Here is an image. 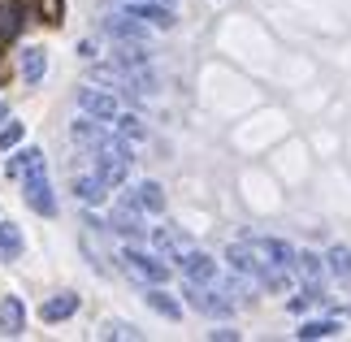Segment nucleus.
<instances>
[{
  "mask_svg": "<svg viewBox=\"0 0 351 342\" xmlns=\"http://www.w3.org/2000/svg\"><path fill=\"white\" fill-rule=\"evenodd\" d=\"M121 265H126L130 278H139V282H147V286H165V282H169V265H165L160 256H152V252L126 247V252H121Z\"/></svg>",
  "mask_w": 351,
  "mask_h": 342,
  "instance_id": "1",
  "label": "nucleus"
},
{
  "mask_svg": "<svg viewBox=\"0 0 351 342\" xmlns=\"http://www.w3.org/2000/svg\"><path fill=\"white\" fill-rule=\"evenodd\" d=\"M109 230H117V234H121V239H130V243L147 239L143 208H139L134 199H117V204H113V217H109Z\"/></svg>",
  "mask_w": 351,
  "mask_h": 342,
  "instance_id": "4",
  "label": "nucleus"
},
{
  "mask_svg": "<svg viewBox=\"0 0 351 342\" xmlns=\"http://www.w3.org/2000/svg\"><path fill=\"white\" fill-rule=\"evenodd\" d=\"M134 204H139V208L143 212H165V191H160V182H139V186H134V195H130Z\"/></svg>",
  "mask_w": 351,
  "mask_h": 342,
  "instance_id": "18",
  "label": "nucleus"
},
{
  "mask_svg": "<svg viewBox=\"0 0 351 342\" xmlns=\"http://www.w3.org/2000/svg\"><path fill=\"white\" fill-rule=\"evenodd\" d=\"M78 108L96 121H113L117 117V95L100 91V87H78Z\"/></svg>",
  "mask_w": 351,
  "mask_h": 342,
  "instance_id": "6",
  "label": "nucleus"
},
{
  "mask_svg": "<svg viewBox=\"0 0 351 342\" xmlns=\"http://www.w3.org/2000/svg\"><path fill=\"white\" fill-rule=\"evenodd\" d=\"M226 260H230V269L243 273V278H256V273H261V265H269V260L256 252V243H230Z\"/></svg>",
  "mask_w": 351,
  "mask_h": 342,
  "instance_id": "9",
  "label": "nucleus"
},
{
  "mask_svg": "<svg viewBox=\"0 0 351 342\" xmlns=\"http://www.w3.org/2000/svg\"><path fill=\"white\" fill-rule=\"evenodd\" d=\"M22 191H26V204H31L39 217H57V195H52V182H48L44 165L22 173Z\"/></svg>",
  "mask_w": 351,
  "mask_h": 342,
  "instance_id": "3",
  "label": "nucleus"
},
{
  "mask_svg": "<svg viewBox=\"0 0 351 342\" xmlns=\"http://www.w3.org/2000/svg\"><path fill=\"white\" fill-rule=\"evenodd\" d=\"M100 338H139V330H134V325L113 321V325H104V330H100Z\"/></svg>",
  "mask_w": 351,
  "mask_h": 342,
  "instance_id": "27",
  "label": "nucleus"
},
{
  "mask_svg": "<svg viewBox=\"0 0 351 342\" xmlns=\"http://www.w3.org/2000/svg\"><path fill=\"white\" fill-rule=\"evenodd\" d=\"M26 330V308H22V299H0V334L5 338H18Z\"/></svg>",
  "mask_w": 351,
  "mask_h": 342,
  "instance_id": "13",
  "label": "nucleus"
},
{
  "mask_svg": "<svg viewBox=\"0 0 351 342\" xmlns=\"http://www.w3.org/2000/svg\"><path fill=\"white\" fill-rule=\"evenodd\" d=\"M295 334H300L304 342H313V338H339V334H343V325L326 317V321H304V325H300Z\"/></svg>",
  "mask_w": 351,
  "mask_h": 342,
  "instance_id": "25",
  "label": "nucleus"
},
{
  "mask_svg": "<svg viewBox=\"0 0 351 342\" xmlns=\"http://www.w3.org/2000/svg\"><path fill=\"white\" fill-rule=\"evenodd\" d=\"M78 312V295H52L39 304V321H48V325H57V321H70Z\"/></svg>",
  "mask_w": 351,
  "mask_h": 342,
  "instance_id": "14",
  "label": "nucleus"
},
{
  "mask_svg": "<svg viewBox=\"0 0 351 342\" xmlns=\"http://www.w3.org/2000/svg\"><path fill=\"white\" fill-rule=\"evenodd\" d=\"M39 9L48 13V22H61V0H39Z\"/></svg>",
  "mask_w": 351,
  "mask_h": 342,
  "instance_id": "28",
  "label": "nucleus"
},
{
  "mask_svg": "<svg viewBox=\"0 0 351 342\" xmlns=\"http://www.w3.org/2000/svg\"><path fill=\"white\" fill-rule=\"evenodd\" d=\"M326 269H330L343 286H351V247H330V252H326Z\"/></svg>",
  "mask_w": 351,
  "mask_h": 342,
  "instance_id": "24",
  "label": "nucleus"
},
{
  "mask_svg": "<svg viewBox=\"0 0 351 342\" xmlns=\"http://www.w3.org/2000/svg\"><path fill=\"white\" fill-rule=\"evenodd\" d=\"M22 121H5V126H0V147H5V152H9V147H18L22 143Z\"/></svg>",
  "mask_w": 351,
  "mask_h": 342,
  "instance_id": "26",
  "label": "nucleus"
},
{
  "mask_svg": "<svg viewBox=\"0 0 351 342\" xmlns=\"http://www.w3.org/2000/svg\"><path fill=\"white\" fill-rule=\"evenodd\" d=\"M178 269H182V278H186V282H195V286L217 282V260L204 256V252H195V247L178 256Z\"/></svg>",
  "mask_w": 351,
  "mask_h": 342,
  "instance_id": "7",
  "label": "nucleus"
},
{
  "mask_svg": "<svg viewBox=\"0 0 351 342\" xmlns=\"http://www.w3.org/2000/svg\"><path fill=\"white\" fill-rule=\"evenodd\" d=\"M109 191H113V186L104 182L100 173H83V178H74V195L83 199L87 208H96V204H104V199H109Z\"/></svg>",
  "mask_w": 351,
  "mask_h": 342,
  "instance_id": "12",
  "label": "nucleus"
},
{
  "mask_svg": "<svg viewBox=\"0 0 351 342\" xmlns=\"http://www.w3.org/2000/svg\"><path fill=\"white\" fill-rule=\"evenodd\" d=\"M26 252V239H22V230L18 225H0V260H18Z\"/></svg>",
  "mask_w": 351,
  "mask_h": 342,
  "instance_id": "23",
  "label": "nucleus"
},
{
  "mask_svg": "<svg viewBox=\"0 0 351 342\" xmlns=\"http://www.w3.org/2000/svg\"><path fill=\"white\" fill-rule=\"evenodd\" d=\"M113 130H117L126 143H143V139H147V126H143L134 113H121V108H117V117H113Z\"/></svg>",
  "mask_w": 351,
  "mask_h": 342,
  "instance_id": "21",
  "label": "nucleus"
},
{
  "mask_svg": "<svg viewBox=\"0 0 351 342\" xmlns=\"http://www.w3.org/2000/svg\"><path fill=\"white\" fill-rule=\"evenodd\" d=\"M5 113H9V108H5V100H0V121H5Z\"/></svg>",
  "mask_w": 351,
  "mask_h": 342,
  "instance_id": "29",
  "label": "nucleus"
},
{
  "mask_svg": "<svg viewBox=\"0 0 351 342\" xmlns=\"http://www.w3.org/2000/svg\"><path fill=\"white\" fill-rule=\"evenodd\" d=\"M104 31H109L113 39H121V44H143L147 39V26L139 18H130V13H113V18L104 22Z\"/></svg>",
  "mask_w": 351,
  "mask_h": 342,
  "instance_id": "10",
  "label": "nucleus"
},
{
  "mask_svg": "<svg viewBox=\"0 0 351 342\" xmlns=\"http://www.w3.org/2000/svg\"><path fill=\"white\" fill-rule=\"evenodd\" d=\"M291 269H300V278H304L308 286H317L321 273H326V260L313 256V252H295V265H291Z\"/></svg>",
  "mask_w": 351,
  "mask_h": 342,
  "instance_id": "22",
  "label": "nucleus"
},
{
  "mask_svg": "<svg viewBox=\"0 0 351 342\" xmlns=\"http://www.w3.org/2000/svg\"><path fill=\"white\" fill-rule=\"evenodd\" d=\"M152 247H156V256H160V260H178L182 252H191V234L160 225V230H152Z\"/></svg>",
  "mask_w": 351,
  "mask_h": 342,
  "instance_id": "8",
  "label": "nucleus"
},
{
  "mask_svg": "<svg viewBox=\"0 0 351 342\" xmlns=\"http://www.w3.org/2000/svg\"><path fill=\"white\" fill-rule=\"evenodd\" d=\"M39 165H44V152H39V147H22V152H13V160L5 165V173L9 178H22V173H31Z\"/></svg>",
  "mask_w": 351,
  "mask_h": 342,
  "instance_id": "20",
  "label": "nucleus"
},
{
  "mask_svg": "<svg viewBox=\"0 0 351 342\" xmlns=\"http://www.w3.org/2000/svg\"><path fill=\"white\" fill-rule=\"evenodd\" d=\"M22 31V5L18 0H0V48L13 44Z\"/></svg>",
  "mask_w": 351,
  "mask_h": 342,
  "instance_id": "15",
  "label": "nucleus"
},
{
  "mask_svg": "<svg viewBox=\"0 0 351 342\" xmlns=\"http://www.w3.org/2000/svg\"><path fill=\"white\" fill-rule=\"evenodd\" d=\"M256 252H261L269 265H282V269L295 265V247H291V243H282V239H256Z\"/></svg>",
  "mask_w": 351,
  "mask_h": 342,
  "instance_id": "16",
  "label": "nucleus"
},
{
  "mask_svg": "<svg viewBox=\"0 0 351 342\" xmlns=\"http://www.w3.org/2000/svg\"><path fill=\"white\" fill-rule=\"evenodd\" d=\"M121 13H130V18H139L143 26H156V31H169L173 22V9H169V0H126V9Z\"/></svg>",
  "mask_w": 351,
  "mask_h": 342,
  "instance_id": "5",
  "label": "nucleus"
},
{
  "mask_svg": "<svg viewBox=\"0 0 351 342\" xmlns=\"http://www.w3.org/2000/svg\"><path fill=\"white\" fill-rule=\"evenodd\" d=\"M44 74H48V52L44 48H22V78L26 83H44Z\"/></svg>",
  "mask_w": 351,
  "mask_h": 342,
  "instance_id": "17",
  "label": "nucleus"
},
{
  "mask_svg": "<svg viewBox=\"0 0 351 342\" xmlns=\"http://www.w3.org/2000/svg\"><path fill=\"white\" fill-rule=\"evenodd\" d=\"M70 134H74V143L78 147H87V152H96V147L104 143V139H109V126H104V121H96V117H83V121H74V126H70Z\"/></svg>",
  "mask_w": 351,
  "mask_h": 342,
  "instance_id": "11",
  "label": "nucleus"
},
{
  "mask_svg": "<svg viewBox=\"0 0 351 342\" xmlns=\"http://www.w3.org/2000/svg\"><path fill=\"white\" fill-rule=\"evenodd\" d=\"M143 299H147V308H152V312H160L165 321H178V317H182V304H178L173 295H165L160 286H152V291H147Z\"/></svg>",
  "mask_w": 351,
  "mask_h": 342,
  "instance_id": "19",
  "label": "nucleus"
},
{
  "mask_svg": "<svg viewBox=\"0 0 351 342\" xmlns=\"http://www.w3.org/2000/svg\"><path fill=\"white\" fill-rule=\"evenodd\" d=\"M186 304H191L195 312H204V317H234V299L226 291H213V282L208 286L186 282Z\"/></svg>",
  "mask_w": 351,
  "mask_h": 342,
  "instance_id": "2",
  "label": "nucleus"
}]
</instances>
